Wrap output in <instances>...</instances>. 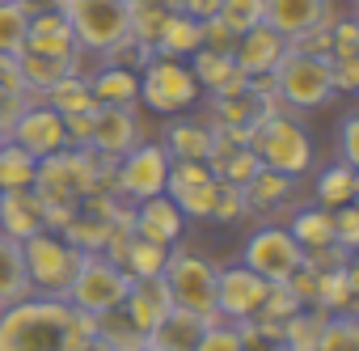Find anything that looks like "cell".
<instances>
[{"label": "cell", "mask_w": 359, "mask_h": 351, "mask_svg": "<svg viewBox=\"0 0 359 351\" xmlns=\"http://www.w3.org/2000/svg\"><path fill=\"white\" fill-rule=\"evenodd\" d=\"M317 351H359V317L355 313H325Z\"/></svg>", "instance_id": "836d02e7"}, {"label": "cell", "mask_w": 359, "mask_h": 351, "mask_svg": "<svg viewBox=\"0 0 359 351\" xmlns=\"http://www.w3.org/2000/svg\"><path fill=\"white\" fill-rule=\"evenodd\" d=\"M355 296H359V279H355L351 258L317 271V309L321 313H355Z\"/></svg>", "instance_id": "603a6c76"}, {"label": "cell", "mask_w": 359, "mask_h": 351, "mask_svg": "<svg viewBox=\"0 0 359 351\" xmlns=\"http://www.w3.org/2000/svg\"><path fill=\"white\" fill-rule=\"evenodd\" d=\"M131 288V275L110 263L106 254H81V267L64 292V300L76 309V313H89V317H102L110 309H123V296Z\"/></svg>", "instance_id": "ba28073f"}, {"label": "cell", "mask_w": 359, "mask_h": 351, "mask_svg": "<svg viewBox=\"0 0 359 351\" xmlns=\"http://www.w3.org/2000/svg\"><path fill=\"white\" fill-rule=\"evenodd\" d=\"M283 55H287V39L279 30H271L266 22L245 30V34H237V43H233V64L245 77H271Z\"/></svg>", "instance_id": "e0dca14e"}, {"label": "cell", "mask_w": 359, "mask_h": 351, "mask_svg": "<svg viewBox=\"0 0 359 351\" xmlns=\"http://www.w3.org/2000/svg\"><path fill=\"white\" fill-rule=\"evenodd\" d=\"M245 144L254 148V157L266 165V169H279L287 178H309L313 165H317V144L309 135V127L292 114V110H271V114H258L250 127H245Z\"/></svg>", "instance_id": "7a4b0ae2"}, {"label": "cell", "mask_w": 359, "mask_h": 351, "mask_svg": "<svg viewBox=\"0 0 359 351\" xmlns=\"http://www.w3.org/2000/svg\"><path fill=\"white\" fill-rule=\"evenodd\" d=\"M161 279H165V288L173 296V309H187V313L203 317L208 326L212 322H224L216 313V263L208 254L187 250V246H173Z\"/></svg>", "instance_id": "8992f818"}, {"label": "cell", "mask_w": 359, "mask_h": 351, "mask_svg": "<svg viewBox=\"0 0 359 351\" xmlns=\"http://www.w3.org/2000/svg\"><path fill=\"white\" fill-rule=\"evenodd\" d=\"M131 279H156L161 271H165V263H169V250L165 246H156V241H144V237H127V246L118 250V258H114Z\"/></svg>", "instance_id": "f1b7e54d"}, {"label": "cell", "mask_w": 359, "mask_h": 351, "mask_svg": "<svg viewBox=\"0 0 359 351\" xmlns=\"http://www.w3.org/2000/svg\"><path fill=\"white\" fill-rule=\"evenodd\" d=\"M195 351H241V330H237V322H212V326H203Z\"/></svg>", "instance_id": "f35d334b"}, {"label": "cell", "mask_w": 359, "mask_h": 351, "mask_svg": "<svg viewBox=\"0 0 359 351\" xmlns=\"http://www.w3.org/2000/svg\"><path fill=\"white\" fill-rule=\"evenodd\" d=\"M203 47V22L187 18V13H169V22L161 26L152 51L156 55H173V60H191Z\"/></svg>", "instance_id": "4316f807"}, {"label": "cell", "mask_w": 359, "mask_h": 351, "mask_svg": "<svg viewBox=\"0 0 359 351\" xmlns=\"http://www.w3.org/2000/svg\"><path fill=\"white\" fill-rule=\"evenodd\" d=\"M321 322H325L321 309H296V313L283 322V351H317Z\"/></svg>", "instance_id": "d6a6232c"}, {"label": "cell", "mask_w": 359, "mask_h": 351, "mask_svg": "<svg viewBox=\"0 0 359 351\" xmlns=\"http://www.w3.org/2000/svg\"><path fill=\"white\" fill-rule=\"evenodd\" d=\"M187 229H191V220L182 216V208L169 195H148V199L131 204V233L144 237V241H156V246L173 250V246H182Z\"/></svg>", "instance_id": "5bb4252c"}, {"label": "cell", "mask_w": 359, "mask_h": 351, "mask_svg": "<svg viewBox=\"0 0 359 351\" xmlns=\"http://www.w3.org/2000/svg\"><path fill=\"white\" fill-rule=\"evenodd\" d=\"M296 178H287V173H279V169H258L254 178L241 187L245 191V204H250V216H266V220H275L279 212L287 216L292 208H296Z\"/></svg>", "instance_id": "ac0fdd59"}, {"label": "cell", "mask_w": 359, "mask_h": 351, "mask_svg": "<svg viewBox=\"0 0 359 351\" xmlns=\"http://www.w3.org/2000/svg\"><path fill=\"white\" fill-rule=\"evenodd\" d=\"M203 317H195V313H187V309H169L165 313V322L148 334V343L152 347H161V351H195L199 347V334H203Z\"/></svg>", "instance_id": "83f0119b"}, {"label": "cell", "mask_w": 359, "mask_h": 351, "mask_svg": "<svg viewBox=\"0 0 359 351\" xmlns=\"http://www.w3.org/2000/svg\"><path fill=\"white\" fill-rule=\"evenodd\" d=\"M338 161L359 169V114L355 110H346L338 119Z\"/></svg>", "instance_id": "60d3db41"}, {"label": "cell", "mask_w": 359, "mask_h": 351, "mask_svg": "<svg viewBox=\"0 0 359 351\" xmlns=\"http://www.w3.org/2000/svg\"><path fill=\"white\" fill-rule=\"evenodd\" d=\"M0 98H30L22 68H18V55H5V51H0Z\"/></svg>", "instance_id": "b9f144b4"}, {"label": "cell", "mask_w": 359, "mask_h": 351, "mask_svg": "<svg viewBox=\"0 0 359 351\" xmlns=\"http://www.w3.org/2000/svg\"><path fill=\"white\" fill-rule=\"evenodd\" d=\"M237 263L250 267L254 275H262L266 284H287V279L304 267V250L292 241V233H287L279 220H262L258 229L245 233Z\"/></svg>", "instance_id": "9c48e42d"}, {"label": "cell", "mask_w": 359, "mask_h": 351, "mask_svg": "<svg viewBox=\"0 0 359 351\" xmlns=\"http://www.w3.org/2000/svg\"><path fill=\"white\" fill-rule=\"evenodd\" d=\"M233 43H237V34H233L220 18H208V22H203V47H208V51H224V55H233Z\"/></svg>", "instance_id": "7bdbcfd3"}, {"label": "cell", "mask_w": 359, "mask_h": 351, "mask_svg": "<svg viewBox=\"0 0 359 351\" xmlns=\"http://www.w3.org/2000/svg\"><path fill=\"white\" fill-rule=\"evenodd\" d=\"M85 81H89V93L97 106H135V98H140V72L123 68V64H93L85 72Z\"/></svg>", "instance_id": "44dd1931"}, {"label": "cell", "mask_w": 359, "mask_h": 351, "mask_svg": "<svg viewBox=\"0 0 359 351\" xmlns=\"http://www.w3.org/2000/svg\"><path fill=\"white\" fill-rule=\"evenodd\" d=\"M30 34V5L22 0H0V51L18 55Z\"/></svg>", "instance_id": "1f68e13d"}, {"label": "cell", "mask_w": 359, "mask_h": 351, "mask_svg": "<svg viewBox=\"0 0 359 351\" xmlns=\"http://www.w3.org/2000/svg\"><path fill=\"white\" fill-rule=\"evenodd\" d=\"M216 195H220V178H208V183H199V187H191V191L169 195V199L182 208V216H187V220L208 225V220H212V212H216Z\"/></svg>", "instance_id": "e575fe53"}, {"label": "cell", "mask_w": 359, "mask_h": 351, "mask_svg": "<svg viewBox=\"0 0 359 351\" xmlns=\"http://www.w3.org/2000/svg\"><path fill=\"white\" fill-rule=\"evenodd\" d=\"M334 246H342L346 254L359 250V208L355 204L334 208Z\"/></svg>", "instance_id": "ab89813d"}, {"label": "cell", "mask_w": 359, "mask_h": 351, "mask_svg": "<svg viewBox=\"0 0 359 351\" xmlns=\"http://www.w3.org/2000/svg\"><path fill=\"white\" fill-rule=\"evenodd\" d=\"M60 9H64L76 51L89 55L93 64L131 34L127 0H60Z\"/></svg>", "instance_id": "5b68a950"}, {"label": "cell", "mask_w": 359, "mask_h": 351, "mask_svg": "<svg viewBox=\"0 0 359 351\" xmlns=\"http://www.w3.org/2000/svg\"><path fill=\"white\" fill-rule=\"evenodd\" d=\"M0 140H5V135H0Z\"/></svg>", "instance_id": "681fc988"}, {"label": "cell", "mask_w": 359, "mask_h": 351, "mask_svg": "<svg viewBox=\"0 0 359 351\" xmlns=\"http://www.w3.org/2000/svg\"><path fill=\"white\" fill-rule=\"evenodd\" d=\"M233 34H245L254 26L266 22V0H220V13H216Z\"/></svg>", "instance_id": "8d00e7d4"}, {"label": "cell", "mask_w": 359, "mask_h": 351, "mask_svg": "<svg viewBox=\"0 0 359 351\" xmlns=\"http://www.w3.org/2000/svg\"><path fill=\"white\" fill-rule=\"evenodd\" d=\"M287 288H292V296H296L304 309H317V271H313V267H300V271L287 279Z\"/></svg>", "instance_id": "ee69618b"}, {"label": "cell", "mask_w": 359, "mask_h": 351, "mask_svg": "<svg viewBox=\"0 0 359 351\" xmlns=\"http://www.w3.org/2000/svg\"><path fill=\"white\" fill-rule=\"evenodd\" d=\"M283 229L292 233V241H296L304 254L334 246V212H325V208H317V204H296V208L287 212V225H283Z\"/></svg>", "instance_id": "7402d4cb"}, {"label": "cell", "mask_w": 359, "mask_h": 351, "mask_svg": "<svg viewBox=\"0 0 359 351\" xmlns=\"http://www.w3.org/2000/svg\"><path fill=\"white\" fill-rule=\"evenodd\" d=\"M359 195V169L346 165V161H334L325 169H317V178H313V204L334 212V208H346L355 204Z\"/></svg>", "instance_id": "cb8c5ba5"}, {"label": "cell", "mask_w": 359, "mask_h": 351, "mask_svg": "<svg viewBox=\"0 0 359 351\" xmlns=\"http://www.w3.org/2000/svg\"><path fill=\"white\" fill-rule=\"evenodd\" d=\"M177 13H187L195 22H208L220 13V0H177Z\"/></svg>", "instance_id": "f6af8a7d"}, {"label": "cell", "mask_w": 359, "mask_h": 351, "mask_svg": "<svg viewBox=\"0 0 359 351\" xmlns=\"http://www.w3.org/2000/svg\"><path fill=\"white\" fill-rule=\"evenodd\" d=\"M22 258H26V279H30V296H64L76 267H81V250L55 233L43 229L34 237L22 241Z\"/></svg>", "instance_id": "52a82bcc"}, {"label": "cell", "mask_w": 359, "mask_h": 351, "mask_svg": "<svg viewBox=\"0 0 359 351\" xmlns=\"http://www.w3.org/2000/svg\"><path fill=\"white\" fill-rule=\"evenodd\" d=\"M334 0H266V26L279 30L287 39V47L317 30V26H334Z\"/></svg>", "instance_id": "2e32d148"}, {"label": "cell", "mask_w": 359, "mask_h": 351, "mask_svg": "<svg viewBox=\"0 0 359 351\" xmlns=\"http://www.w3.org/2000/svg\"><path fill=\"white\" fill-rule=\"evenodd\" d=\"M266 292H271V284L262 275H254L250 267H241V263L216 267V313L224 322H250L262 309Z\"/></svg>", "instance_id": "7c38bea8"}, {"label": "cell", "mask_w": 359, "mask_h": 351, "mask_svg": "<svg viewBox=\"0 0 359 351\" xmlns=\"http://www.w3.org/2000/svg\"><path fill=\"white\" fill-rule=\"evenodd\" d=\"M30 296V279H26V258H22V241L0 237V305H13Z\"/></svg>", "instance_id": "f546056e"}, {"label": "cell", "mask_w": 359, "mask_h": 351, "mask_svg": "<svg viewBox=\"0 0 359 351\" xmlns=\"http://www.w3.org/2000/svg\"><path fill=\"white\" fill-rule=\"evenodd\" d=\"M131 351H161V347H152V343L144 338V343H140V347H131Z\"/></svg>", "instance_id": "7dc6e473"}, {"label": "cell", "mask_w": 359, "mask_h": 351, "mask_svg": "<svg viewBox=\"0 0 359 351\" xmlns=\"http://www.w3.org/2000/svg\"><path fill=\"white\" fill-rule=\"evenodd\" d=\"M250 216V204H245V191L233 187V183H220V195H216V212H212V225H241Z\"/></svg>", "instance_id": "74e56055"}, {"label": "cell", "mask_w": 359, "mask_h": 351, "mask_svg": "<svg viewBox=\"0 0 359 351\" xmlns=\"http://www.w3.org/2000/svg\"><path fill=\"white\" fill-rule=\"evenodd\" d=\"M140 140H148V127H144V110H140V106H93L89 148H93L97 157L118 161V157L131 152Z\"/></svg>", "instance_id": "8fae6325"}, {"label": "cell", "mask_w": 359, "mask_h": 351, "mask_svg": "<svg viewBox=\"0 0 359 351\" xmlns=\"http://www.w3.org/2000/svg\"><path fill=\"white\" fill-rule=\"evenodd\" d=\"M169 152V161H208L212 157V140H216V127L203 110H187V114H173L165 119L161 135H156Z\"/></svg>", "instance_id": "9a60e30c"}, {"label": "cell", "mask_w": 359, "mask_h": 351, "mask_svg": "<svg viewBox=\"0 0 359 351\" xmlns=\"http://www.w3.org/2000/svg\"><path fill=\"white\" fill-rule=\"evenodd\" d=\"M18 68H22V81H26V93L39 98L47 85H55L64 72H81V55L64 60V55H43V51H30L22 47L18 51Z\"/></svg>", "instance_id": "d4e9b609"}, {"label": "cell", "mask_w": 359, "mask_h": 351, "mask_svg": "<svg viewBox=\"0 0 359 351\" xmlns=\"http://www.w3.org/2000/svg\"><path fill=\"white\" fill-rule=\"evenodd\" d=\"M34 102H43V106H51L55 114H64V119H72V114H89L97 102H93V93H89V81H85V72H64L55 85H47Z\"/></svg>", "instance_id": "484cf974"}, {"label": "cell", "mask_w": 359, "mask_h": 351, "mask_svg": "<svg viewBox=\"0 0 359 351\" xmlns=\"http://www.w3.org/2000/svg\"><path fill=\"white\" fill-rule=\"evenodd\" d=\"M203 89L191 72L187 60H173V55H148L140 68V98L135 106L152 119H173V114H187L199 110Z\"/></svg>", "instance_id": "3957f363"}, {"label": "cell", "mask_w": 359, "mask_h": 351, "mask_svg": "<svg viewBox=\"0 0 359 351\" xmlns=\"http://www.w3.org/2000/svg\"><path fill=\"white\" fill-rule=\"evenodd\" d=\"M93 334V317L64 296H22L0 305V351H76Z\"/></svg>", "instance_id": "6da1fadb"}, {"label": "cell", "mask_w": 359, "mask_h": 351, "mask_svg": "<svg viewBox=\"0 0 359 351\" xmlns=\"http://www.w3.org/2000/svg\"><path fill=\"white\" fill-rule=\"evenodd\" d=\"M5 140H13V144L26 148L34 161H43V157H51V152L68 148V127H64V114H55L51 106H43V102L30 98V102L22 106V114L13 119V127H9Z\"/></svg>", "instance_id": "4fadbf2b"}, {"label": "cell", "mask_w": 359, "mask_h": 351, "mask_svg": "<svg viewBox=\"0 0 359 351\" xmlns=\"http://www.w3.org/2000/svg\"><path fill=\"white\" fill-rule=\"evenodd\" d=\"M43 229H47V216H43V199L34 195V187L0 191V237L26 241V237H34Z\"/></svg>", "instance_id": "ffe728a7"}, {"label": "cell", "mask_w": 359, "mask_h": 351, "mask_svg": "<svg viewBox=\"0 0 359 351\" xmlns=\"http://www.w3.org/2000/svg\"><path fill=\"white\" fill-rule=\"evenodd\" d=\"M169 309H173V296H169V288H165L161 275H156V279H131V288H127V296H123V313H127V322H131L144 338L165 322Z\"/></svg>", "instance_id": "d6986e66"}, {"label": "cell", "mask_w": 359, "mask_h": 351, "mask_svg": "<svg viewBox=\"0 0 359 351\" xmlns=\"http://www.w3.org/2000/svg\"><path fill=\"white\" fill-rule=\"evenodd\" d=\"M76 351H114V347H110V343H106L102 334H89V338H85V343H81Z\"/></svg>", "instance_id": "bcb514c9"}, {"label": "cell", "mask_w": 359, "mask_h": 351, "mask_svg": "<svg viewBox=\"0 0 359 351\" xmlns=\"http://www.w3.org/2000/svg\"><path fill=\"white\" fill-rule=\"evenodd\" d=\"M271 85H275L279 106L292 110V114L321 110V106H330L338 98L334 72H330V55H309V51H296V47H287V55L275 64Z\"/></svg>", "instance_id": "277c9868"}, {"label": "cell", "mask_w": 359, "mask_h": 351, "mask_svg": "<svg viewBox=\"0 0 359 351\" xmlns=\"http://www.w3.org/2000/svg\"><path fill=\"white\" fill-rule=\"evenodd\" d=\"M165 178H169V152L161 140H140L131 152H123L114 161V195L123 204H140L148 195H165Z\"/></svg>", "instance_id": "30bf717a"}, {"label": "cell", "mask_w": 359, "mask_h": 351, "mask_svg": "<svg viewBox=\"0 0 359 351\" xmlns=\"http://www.w3.org/2000/svg\"><path fill=\"white\" fill-rule=\"evenodd\" d=\"M93 334H102L114 351H131V347H140V343H144V334L127 322V313H123V309H110V313L93 317Z\"/></svg>", "instance_id": "d590c367"}, {"label": "cell", "mask_w": 359, "mask_h": 351, "mask_svg": "<svg viewBox=\"0 0 359 351\" xmlns=\"http://www.w3.org/2000/svg\"><path fill=\"white\" fill-rule=\"evenodd\" d=\"M22 5H30V0H22Z\"/></svg>", "instance_id": "c3c4849f"}, {"label": "cell", "mask_w": 359, "mask_h": 351, "mask_svg": "<svg viewBox=\"0 0 359 351\" xmlns=\"http://www.w3.org/2000/svg\"><path fill=\"white\" fill-rule=\"evenodd\" d=\"M34 173H39V161L26 148H18L13 140H0V191L34 187Z\"/></svg>", "instance_id": "4dcf8cb0"}, {"label": "cell", "mask_w": 359, "mask_h": 351, "mask_svg": "<svg viewBox=\"0 0 359 351\" xmlns=\"http://www.w3.org/2000/svg\"><path fill=\"white\" fill-rule=\"evenodd\" d=\"M55 5H60V0H55Z\"/></svg>", "instance_id": "f907efd6"}]
</instances>
